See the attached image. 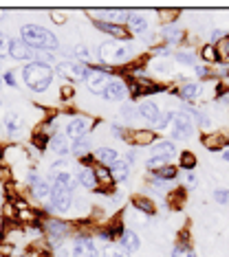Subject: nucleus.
<instances>
[{"mask_svg": "<svg viewBox=\"0 0 229 257\" xmlns=\"http://www.w3.org/2000/svg\"><path fill=\"white\" fill-rule=\"evenodd\" d=\"M20 40L27 46H31L33 51H57L60 49V42L53 36L49 29L40 27V25H25L20 29Z\"/></svg>", "mask_w": 229, "mask_h": 257, "instance_id": "nucleus-1", "label": "nucleus"}, {"mask_svg": "<svg viewBox=\"0 0 229 257\" xmlns=\"http://www.w3.org/2000/svg\"><path fill=\"white\" fill-rule=\"evenodd\" d=\"M53 68L40 62H27L22 66V81L29 90L33 92H44L49 90V86L53 84Z\"/></svg>", "mask_w": 229, "mask_h": 257, "instance_id": "nucleus-2", "label": "nucleus"}, {"mask_svg": "<svg viewBox=\"0 0 229 257\" xmlns=\"http://www.w3.org/2000/svg\"><path fill=\"white\" fill-rule=\"evenodd\" d=\"M99 62L104 66H117V64H123L128 60H132V46L128 42H119V40H106V42L99 44Z\"/></svg>", "mask_w": 229, "mask_h": 257, "instance_id": "nucleus-3", "label": "nucleus"}, {"mask_svg": "<svg viewBox=\"0 0 229 257\" xmlns=\"http://www.w3.org/2000/svg\"><path fill=\"white\" fill-rule=\"evenodd\" d=\"M91 68L82 62H75V60H62L55 64V73L60 75L62 79H66L68 84H78V81H86V75Z\"/></svg>", "mask_w": 229, "mask_h": 257, "instance_id": "nucleus-4", "label": "nucleus"}, {"mask_svg": "<svg viewBox=\"0 0 229 257\" xmlns=\"http://www.w3.org/2000/svg\"><path fill=\"white\" fill-rule=\"evenodd\" d=\"M194 134V121L190 114H185L183 110L174 112V119H172V125H170V137L176 139V141H185Z\"/></svg>", "mask_w": 229, "mask_h": 257, "instance_id": "nucleus-5", "label": "nucleus"}, {"mask_svg": "<svg viewBox=\"0 0 229 257\" xmlns=\"http://www.w3.org/2000/svg\"><path fill=\"white\" fill-rule=\"evenodd\" d=\"M93 130V119L86 114H75L68 119L66 123V130H64V134L70 139V141H78V139H84L88 137V132Z\"/></svg>", "mask_w": 229, "mask_h": 257, "instance_id": "nucleus-6", "label": "nucleus"}, {"mask_svg": "<svg viewBox=\"0 0 229 257\" xmlns=\"http://www.w3.org/2000/svg\"><path fill=\"white\" fill-rule=\"evenodd\" d=\"M110 77H113V73H108L106 68H91L86 75V88L91 95H99L104 97V90L106 86H108Z\"/></svg>", "mask_w": 229, "mask_h": 257, "instance_id": "nucleus-7", "label": "nucleus"}, {"mask_svg": "<svg viewBox=\"0 0 229 257\" xmlns=\"http://www.w3.org/2000/svg\"><path fill=\"white\" fill-rule=\"evenodd\" d=\"M130 95V86H128V81L121 77V75H115L110 77L108 86H106L104 90V99L106 101H123V99H128Z\"/></svg>", "mask_w": 229, "mask_h": 257, "instance_id": "nucleus-8", "label": "nucleus"}, {"mask_svg": "<svg viewBox=\"0 0 229 257\" xmlns=\"http://www.w3.org/2000/svg\"><path fill=\"white\" fill-rule=\"evenodd\" d=\"M44 233H46V237H49L51 246H57V244H60L62 239L70 233V224L68 222H64V220L51 218V220L44 222Z\"/></svg>", "mask_w": 229, "mask_h": 257, "instance_id": "nucleus-9", "label": "nucleus"}, {"mask_svg": "<svg viewBox=\"0 0 229 257\" xmlns=\"http://www.w3.org/2000/svg\"><path fill=\"white\" fill-rule=\"evenodd\" d=\"M73 207V191H66L62 187H53L51 191V200H49V209L57 213H68Z\"/></svg>", "mask_w": 229, "mask_h": 257, "instance_id": "nucleus-10", "label": "nucleus"}, {"mask_svg": "<svg viewBox=\"0 0 229 257\" xmlns=\"http://www.w3.org/2000/svg\"><path fill=\"white\" fill-rule=\"evenodd\" d=\"M70 255L73 257H99L97 244L91 235H78L70 244Z\"/></svg>", "mask_w": 229, "mask_h": 257, "instance_id": "nucleus-11", "label": "nucleus"}, {"mask_svg": "<svg viewBox=\"0 0 229 257\" xmlns=\"http://www.w3.org/2000/svg\"><path fill=\"white\" fill-rule=\"evenodd\" d=\"M95 27L102 33H108L113 40H119V42H126L130 38V31H128L123 25H113V22H104V20H95Z\"/></svg>", "mask_w": 229, "mask_h": 257, "instance_id": "nucleus-12", "label": "nucleus"}, {"mask_svg": "<svg viewBox=\"0 0 229 257\" xmlns=\"http://www.w3.org/2000/svg\"><path fill=\"white\" fill-rule=\"evenodd\" d=\"M9 55L14 57V60H18V62H25V60L31 62L33 49H31V46H27L20 38H11V42H9Z\"/></svg>", "mask_w": 229, "mask_h": 257, "instance_id": "nucleus-13", "label": "nucleus"}, {"mask_svg": "<svg viewBox=\"0 0 229 257\" xmlns=\"http://www.w3.org/2000/svg\"><path fill=\"white\" fill-rule=\"evenodd\" d=\"M78 183L84 187V189L88 191H93V189H97V178H95V167H91L88 163H82L80 169H78Z\"/></svg>", "mask_w": 229, "mask_h": 257, "instance_id": "nucleus-14", "label": "nucleus"}, {"mask_svg": "<svg viewBox=\"0 0 229 257\" xmlns=\"http://www.w3.org/2000/svg\"><path fill=\"white\" fill-rule=\"evenodd\" d=\"M95 178H97V189L99 194H110V189L115 187V180H113V174H110L108 167L104 165H95Z\"/></svg>", "mask_w": 229, "mask_h": 257, "instance_id": "nucleus-15", "label": "nucleus"}, {"mask_svg": "<svg viewBox=\"0 0 229 257\" xmlns=\"http://www.w3.org/2000/svg\"><path fill=\"white\" fill-rule=\"evenodd\" d=\"M51 183L53 187H62V189H66V191H75L78 189V176H75L73 172H55L51 176Z\"/></svg>", "mask_w": 229, "mask_h": 257, "instance_id": "nucleus-16", "label": "nucleus"}, {"mask_svg": "<svg viewBox=\"0 0 229 257\" xmlns=\"http://www.w3.org/2000/svg\"><path fill=\"white\" fill-rule=\"evenodd\" d=\"M128 141H132L134 148H141V145H148V148H152V145L157 143V134L152 130H139V127H132Z\"/></svg>", "mask_w": 229, "mask_h": 257, "instance_id": "nucleus-17", "label": "nucleus"}, {"mask_svg": "<svg viewBox=\"0 0 229 257\" xmlns=\"http://www.w3.org/2000/svg\"><path fill=\"white\" fill-rule=\"evenodd\" d=\"M93 159L97 161V165H104V167H113L117 161H119V152L113 150V148H97L95 152H93Z\"/></svg>", "mask_w": 229, "mask_h": 257, "instance_id": "nucleus-18", "label": "nucleus"}, {"mask_svg": "<svg viewBox=\"0 0 229 257\" xmlns=\"http://www.w3.org/2000/svg\"><path fill=\"white\" fill-rule=\"evenodd\" d=\"M31 191H33V196L38 198L40 202H46V204H49V200H51V191H53L51 178H42V176H40V178L31 185Z\"/></svg>", "mask_w": 229, "mask_h": 257, "instance_id": "nucleus-19", "label": "nucleus"}, {"mask_svg": "<svg viewBox=\"0 0 229 257\" xmlns=\"http://www.w3.org/2000/svg\"><path fill=\"white\" fill-rule=\"evenodd\" d=\"M49 148L53 154H57L60 159H64V156H68L70 154V139L66 137V134H53L51 137V143H49Z\"/></svg>", "mask_w": 229, "mask_h": 257, "instance_id": "nucleus-20", "label": "nucleus"}, {"mask_svg": "<svg viewBox=\"0 0 229 257\" xmlns=\"http://www.w3.org/2000/svg\"><path fill=\"white\" fill-rule=\"evenodd\" d=\"M203 92V86L198 84V81H183V84L179 86V97L183 99V101H196L198 97H201Z\"/></svg>", "mask_w": 229, "mask_h": 257, "instance_id": "nucleus-21", "label": "nucleus"}, {"mask_svg": "<svg viewBox=\"0 0 229 257\" xmlns=\"http://www.w3.org/2000/svg\"><path fill=\"white\" fill-rule=\"evenodd\" d=\"M119 244H121V248L126 250L128 255H132V253H137V250L141 248V237L132 229H126L123 231V235L119 237Z\"/></svg>", "mask_w": 229, "mask_h": 257, "instance_id": "nucleus-22", "label": "nucleus"}, {"mask_svg": "<svg viewBox=\"0 0 229 257\" xmlns=\"http://www.w3.org/2000/svg\"><path fill=\"white\" fill-rule=\"evenodd\" d=\"M150 156H161V159L170 161L172 156H176V145L172 141H168V139H163V141H157L150 148Z\"/></svg>", "mask_w": 229, "mask_h": 257, "instance_id": "nucleus-23", "label": "nucleus"}, {"mask_svg": "<svg viewBox=\"0 0 229 257\" xmlns=\"http://www.w3.org/2000/svg\"><path fill=\"white\" fill-rule=\"evenodd\" d=\"M137 110H139L141 119L148 121L150 125H155L159 121V116H161V110H159V106H157V103H152V101H141Z\"/></svg>", "mask_w": 229, "mask_h": 257, "instance_id": "nucleus-24", "label": "nucleus"}, {"mask_svg": "<svg viewBox=\"0 0 229 257\" xmlns=\"http://www.w3.org/2000/svg\"><path fill=\"white\" fill-rule=\"evenodd\" d=\"M128 31H130V33H139V36L148 33V18H145V16H141V14H137V11H130V16H128Z\"/></svg>", "mask_w": 229, "mask_h": 257, "instance_id": "nucleus-25", "label": "nucleus"}, {"mask_svg": "<svg viewBox=\"0 0 229 257\" xmlns=\"http://www.w3.org/2000/svg\"><path fill=\"white\" fill-rule=\"evenodd\" d=\"M201 143L209 152H222V150L227 148V137H225V134H220V132H214V134H207V137H203Z\"/></svg>", "mask_w": 229, "mask_h": 257, "instance_id": "nucleus-26", "label": "nucleus"}, {"mask_svg": "<svg viewBox=\"0 0 229 257\" xmlns=\"http://www.w3.org/2000/svg\"><path fill=\"white\" fill-rule=\"evenodd\" d=\"M132 209L139 211L141 215H155L157 207L150 200V196H132Z\"/></svg>", "mask_w": 229, "mask_h": 257, "instance_id": "nucleus-27", "label": "nucleus"}, {"mask_svg": "<svg viewBox=\"0 0 229 257\" xmlns=\"http://www.w3.org/2000/svg\"><path fill=\"white\" fill-rule=\"evenodd\" d=\"M161 38L166 40V44H179V42H183L185 31L176 25H166L161 29Z\"/></svg>", "mask_w": 229, "mask_h": 257, "instance_id": "nucleus-28", "label": "nucleus"}, {"mask_svg": "<svg viewBox=\"0 0 229 257\" xmlns=\"http://www.w3.org/2000/svg\"><path fill=\"white\" fill-rule=\"evenodd\" d=\"M181 110H183L185 114H190V116H192V121H196L201 130H209V127H211V119H209V114H205L203 110L192 108V106H183Z\"/></svg>", "mask_w": 229, "mask_h": 257, "instance_id": "nucleus-29", "label": "nucleus"}, {"mask_svg": "<svg viewBox=\"0 0 229 257\" xmlns=\"http://www.w3.org/2000/svg\"><path fill=\"white\" fill-rule=\"evenodd\" d=\"M70 154L78 156L80 161H86L88 154H91V139L84 137V139H78V141L70 143Z\"/></svg>", "mask_w": 229, "mask_h": 257, "instance_id": "nucleus-30", "label": "nucleus"}, {"mask_svg": "<svg viewBox=\"0 0 229 257\" xmlns=\"http://www.w3.org/2000/svg\"><path fill=\"white\" fill-rule=\"evenodd\" d=\"M110 174H113L115 185L117 183H126V180L130 178V165H128L126 161H117L115 165L110 167Z\"/></svg>", "mask_w": 229, "mask_h": 257, "instance_id": "nucleus-31", "label": "nucleus"}, {"mask_svg": "<svg viewBox=\"0 0 229 257\" xmlns=\"http://www.w3.org/2000/svg\"><path fill=\"white\" fill-rule=\"evenodd\" d=\"M5 130L9 134H16L22 130V116L18 112H7L5 114Z\"/></svg>", "mask_w": 229, "mask_h": 257, "instance_id": "nucleus-32", "label": "nucleus"}, {"mask_svg": "<svg viewBox=\"0 0 229 257\" xmlns=\"http://www.w3.org/2000/svg\"><path fill=\"white\" fill-rule=\"evenodd\" d=\"M176 169L174 165H166V167H161V169H157V172H152V178H157V180H163V183H174V178H176Z\"/></svg>", "mask_w": 229, "mask_h": 257, "instance_id": "nucleus-33", "label": "nucleus"}, {"mask_svg": "<svg viewBox=\"0 0 229 257\" xmlns=\"http://www.w3.org/2000/svg\"><path fill=\"white\" fill-rule=\"evenodd\" d=\"M102 14H106V18H108V20H104V22H113V25H121L123 20H128L130 11H126V9H104Z\"/></svg>", "mask_w": 229, "mask_h": 257, "instance_id": "nucleus-34", "label": "nucleus"}, {"mask_svg": "<svg viewBox=\"0 0 229 257\" xmlns=\"http://www.w3.org/2000/svg\"><path fill=\"white\" fill-rule=\"evenodd\" d=\"M73 55H75V62H82V64H91L93 62V53L86 44H75L73 46Z\"/></svg>", "mask_w": 229, "mask_h": 257, "instance_id": "nucleus-35", "label": "nucleus"}, {"mask_svg": "<svg viewBox=\"0 0 229 257\" xmlns=\"http://www.w3.org/2000/svg\"><path fill=\"white\" fill-rule=\"evenodd\" d=\"M196 156L192 154V152H181L179 154V165L185 169V172H194V167H196Z\"/></svg>", "mask_w": 229, "mask_h": 257, "instance_id": "nucleus-36", "label": "nucleus"}, {"mask_svg": "<svg viewBox=\"0 0 229 257\" xmlns=\"http://www.w3.org/2000/svg\"><path fill=\"white\" fill-rule=\"evenodd\" d=\"M31 62H40V64H46V66H53V64H57L55 55H53L51 51H33Z\"/></svg>", "mask_w": 229, "mask_h": 257, "instance_id": "nucleus-37", "label": "nucleus"}, {"mask_svg": "<svg viewBox=\"0 0 229 257\" xmlns=\"http://www.w3.org/2000/svg\"><path fill=\"white\" fill-rule=\"evenodd\" d=\"M214 46H216V53H218V62H229V33Z\"/></svg>", "mask_w": 229, "mask_h": 257, "instance_id": "nucleus-38", "label": "nucleus"}, {"mask_svg": "<svg viewBox=\"0 0 229 257\" xmlns=\"http://www.w3.org/2000/svg\"><path fill=\"white\" fill-rule=\"evenodd\" d=\"M201 60L207 62V64H214L218 62V53H216V46L214 44H205L201 49Z\"/></svg>", "mask_w": 229, "mask_h": 257, "instance_id": "nucleus-39", "label": "nucleus"}, {"mask_svg": "<svg viewBox=\"0 0 229 257\" xmlns=\"http://www.w3.org/2000/svg\"><path fill=\"white\" fill-rule=\"evenodd\" d=\"M121 116H123V121H137V119H141L139 116V110L132 106V103H123L121 106Z\"/></svg>", "mask_w": 229, "mask_h": 257, "instance_id": "nucleus-40", "label": "nucleus"}, {"mask_svg": "<svg viewBox=\"0 0 229 257\" xmlns=\"http://www.w3.org/2000/svg\"><path fill=\"white\" fill-rule=\"evenodd\" d=\"M174 60L179 64H187V66H194L196 64V55L192 51H176L174 53Z\"/></svg>", "mask_w": 229, "mask_h": 257, "instance_id": "nucleus-41", "label": "nucleus"}, {"mask_svg": "<svg viewBox=\"0 0 229 257\" xmlns=\"http://www.w3.org/2000/svg\"><path fill=\"white\" fill-rule=\"evenodd\" d=\"M152 71L157 75H172V62L170 60H157L152 64Z\"/></svg>", "mask_w": 229, "mask_h": 257, "instance_id": "nucleus-42", "label": "nucleus"}, {"mask_svg": "<svg viewBox=\"0 0 229 257\" xmlns=\"http://www.w3.org/2000/svg\"><path fill=\"white\" fill-rule=\"evenodd\" d=\"M172 119H174V112H163L152 127H155V130H170V125H172Z\"/></svg>", "mask_w": 229, "mask_h": 257, "instance_id": "nucleus-43", "label": "nucleus"}, {"mask_svg": "<svg viewBox=\"0 0 229 257\" xmlns=\"http://www.w3.org/2000/svg\"><path fill=\"white\" fill-rule=\"evenodd\" d=\"M172 257H196L190 244H176L172 248Z\"/></svg>", "mask_w": 229, "mask_h": 257, "instance_id": "nucleus-44", "label": "nucleus"}, {"mask_svg": "<svg viewBox=\"0 0 229 257\" xmlns=\"http://www.w3.org/2000/svg\"><path fill=\"white\" fill-rule=\"evenodd\" d=\"M102 257H130V255H128L121 246H117V244H108V246L104 248Z\"/></svg>", "mask_w": 229, "mask_h": 257, "instance_id": "nucleus-45", "label": "nucleus"}, {"mask_svg": "<svg viewBox=\"0 0 229 257\" xmlns=\"http://www.w3.org/2000/svg\"><path fill=\"white\" fill-rule=\"evenodd\" d=\"M211 196H214V200L218 204H227L229 202V189L227 187H216V189L211 191Z\"/></svg>", "mask_w": 229, "mask_h": 257, "instance_id": "nucleus-46", "label": "nucleus"}, {"mask_svg": "<svg viewBox=\"0 0 229 257\" xmlns=\"http://www.w3.org/2000/svg\"><path fill=\"white\" fill-rule=\"evenodd\" d=\"M9 42H11L9 36L3 31V29H0V57L9 55Z\"/></svg>", "mask_w": 229, "mask_h": 257, "instance_id": "nucleus-47", "label": "nucleus"}, {"mask_svg": "<svg viewBox=\"0 0 229 257\" xmlns=\"http://www.w3.org/2000/svg\"><path fill=\"white\" fill-rule=\"evenodd\" d=\"M3 81H5V84H7V86H9V88H16V86H18V81H16V75H14V71H7V73H5V75H3Z\"/></svg>", "mask_w": 229, "mask_h": 257, "instance_id": "nucleus-48", "label": "nucleus"}, {"mask_svg": "<svg viewBox=\"0 0 229 257\" xmlns=\"http://www.w3.org/2000/svg\"><path fill=\"white\" fill-rule=\"evenodd\" d=\"M128 163V165H134L137 163V148H128L126 150V159H123Z\"/></svg>", "mask_w": 229, "mask_h": 257, "instance_id": "nucleus-49", "label": "nucleus"}, {"mask_svg": "<svg viewBox=\"0 0 229 257\" xmlns=\"http://www.w3.org/2000/svg\"><path fill=\"white\" fill-rule=\"evenodd\" d=\"M51 20L55 22V25H64V22H66V16H64L62 11H51Z\"/></svg>", "mask_w": 229, "mask_h": 257, "instance_id": "nucleus-50", "label": "nucleus"}, {"mask_svg": "<svg viewBox=\"0 0 229 257\" xmlns=\"http://www.w3.org/2000/svg\"><path fill=\"white\" fill-rule=\"evenodd\" d=\"M194 73H196V77H209V68L207 66H194Z\"/></svg>", "mask_w": 229, "mask_h": 257, "instance_id": "nucleus-51", "label": "nucleus"}, {"mask_svg": "<svg viewBox=\"0 0 229 257\" xmlns=\"http://www.w3.org/2000/svg\"><path fill=\"white\" fill-rule=\"evenodd\" d=\"M60 95H62V97H66V99H68V97H73V86H70V84H64V86H62V90H60Z\"/></svg>", "mask_w": 229, "mask_h": 257, "instance_id": "nucleus-52", "label": "nucleus"}, {"mask_svg": "<svg viewBox=\"0 0 229 257\" xmlns=\"http://www.w3.org/2000/svg\"><path fill=\"white\" fill-rule=\"evenodd\" d=\"M185 180H187V185H194V183H196V174H194V172H187V174H185Z\"/></svg>", "mask_w": 229, "mask_h": 257, "instance_id": "nucleus-53", "label": "nucleus"}, {"mask_svg": "<svg viewBox=\"0 0 229 257\" xmlns=\"http://www.w3.org/2000/svg\"><path fill=\"white\" fill-rule=\"evenodd\" d=\"M220 159H222V161H225V163H229V145H227V148H225V150H222V152H220Z\"/></svg>", "mask_w": 229, "mask_h": 257, "instance_id": "nucleus-54", "label": "nucleus"}, {"mask_svg": "<svg viewBox=\"0 0 229 257\" xmlns=\"http://www.w3.org/2000/svg\"><path fill=\"white\" fill-rule=\"evenodd\" d=\"M0 84H3V77H0Z\"/></svg>", "mask_w": 229, "mask_h": 257, "instance_id": "nucleus-55", "label": "nucleus"}, {"mask_svg": "<svg viewBox=\"0 0 229 257\" xmlns=\"http://www.w3.org/2000/svg\"><path fill=\"white\" fill-rule=\"evenodd\" d=\"M0 106H3V101H0Z\"/></svg>", "mask_w": 229, "mask_h": 257, "instance_id": "nucleus-56", "label": "nucleus"}]
</instances>
